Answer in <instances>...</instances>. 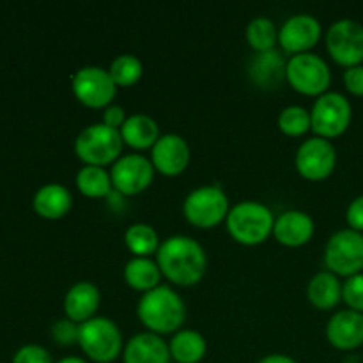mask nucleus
I'll return each instance as SVG.
<instances>
[{"label":"nucleus","mask_w":363,"mask_h":363,"mask_svg":"<svg viewBox=\"0 0 363 363\" xmlns=\"http://www.w3.org/2000/svg\"><path fill=\"white\" fill-rule=\"evenodd\" d=\"M162 275L177 286L190 287L202 280L208 269V255L195 238L174 234L162 241L156 252Z\"/></svg>","instance_id":"f257e3e1"},{"label":"nucleus","mask_w":363,"mask_h":363,"mask_svg":"<svg viewBox=\"0 0 363 363\" xmlns=\"http://www.w3.org/2000/svg\"><path fill=\"white\" fill-rule=\"evenodd\" d=\"M137 315L147 332L158 335L176 333L186 319V307L176 289L160 284L158 287L142 294L137 303Z\"/></svg>","instance_id":"f03ea898"},{"label":"nucleus","mask_w":363,"mask_h":363,"mask_svg":"<svg viewBox=\"0 0 363 363\" xmlns=\"http://www.w3.org/2000/svg\"><path fill=\"white\" fill-rule=\"evenodd\" d=\"M225 225L238 243L259 245L273 234L275 215L264 202L248 199L229 209Z\"/></svg>","instance_id":"7ed1b4c3"},{"label":"nucleus","mask_w":363,"mask_h":363,"mask_svg":"<svg viewBox=\"0 0 363 363\" xmlns=\"http://www.w3.org/2000/svg\"><path fill=\"white\" fill-rule=\"evenodd\" d=\"M78 346L92 362L110 363L123 354V333L116 321L94 315L78 326Z\"/></svg>","instance_id":"20e7f679"},{"label":"nucleus","mask_w":363,"mask_h":363,"mask_svg":"<svg viewBox=\"0 0 363 363\" xmlns=\"http://www.w3.org/2000/svg\"><path fill=\"white\" fill-rule=\"evenodd\" d=\"M123 147L121 131L103 123L89 124L74 138V152L85 165H113L123 156Z\"/></svg>","instance_id":"39448f33"},{"label":"nucleus","mask_w":363,"mask_h":363,"mask_svg":"<svg viewBox=\"0 0 363 363\" xmlns=\"http://www.w3.org/2000/svg\"><path fill=\"white\" fill-rule=\"evenodd\" d=\"M229 197L220 184H202L194 188L183 201V215L201 229L218 225L229 215Z\"/></svg>","instance_id":"423d86ee"},{"label":"nucleus","mask_w":363,"mask_h":363,"mask_svg":"<svg viewBox=\"0 0 363 363\" xmlns=\"http://www.w3.org/2000/svg\"><path fill=\"white\" fill-rule=\"evenodd\" d=\"M286 80L301 94L321 96L332 84V69L319 53H294L287 59Z\"/></svg>","instance_id":"0eeeda50"},{"label":"nucleus","mask_w":363,"mask_h":363,"mask_svg":"<svg viewBox=\"0 0 363 363\" xmlns=\"http://www.w3.org/2000/svg\"><path fill=\"white\" fill-rule=\"evenodd\" d=\"M353 117V106L350 99L337 91H326L318 96L312 105V131L318 137L335 138L350 128Z\"/></svg>","instance_id":"6e6552de"},{"label":"nucleus","mask_w":363,"mask_h":363,"mask_svg":"<svg viewBox=\"0 0 363 363\" xmlns=\"http://www.w3.org/2000/svg\"><path fill=\"white\" fill-rule=\"evenodd\" d=\"M325 264L335 275L353 277L363 269V233L340 229L330 236L325 247Z\"/></svg>","instance_id":"1a4fd4ad"},{"label":"nucleus","mask_w":363,"mask_h":363,"mask_svg":"<svg viewBox=\"0 0 363 363\" xmlns=\"http://www.w3.org/2000/svg\"><path fill=\"white\" fill-rule=\"evenodd\" d=\"M71 91L74 98L91 108H105L116 98L117 84L108 69L101 66H84L71 77Z\"/></svg>","instance_id":"9d476101"},{"label":"nucleus","mask_w":363,"mask_h":363,"mask_svg":"<svg viewBox=\"0 0 363 363\" xmlns=\"http://www.w3.org/2000/svg\"><path fill=\"white\" fill-rule=\"evenodd\" d=\"M326 48L333 60L351 67L363 62V25L351 18L333 21L326 30Z\"/></svg>","instance_id":"9b49d317"},{"label":"nucleus","mask_w":363,"mask_h":363,"mask_svg":"<svg viewBox=\"0 0 363 363\" xmlns=\"http://www.w3.org/2000/svg\"><path fill=\"white\" fill-rule=\"evenodd\" d=\"M298 172L311 181H321L333 172L337 165V149L328 138L311 137L301 142L294 155Z\"/></svg>","instance_id":"f8f14e48"},{"label":"nucleus","mask_w":363,"mask_h":363,"mask_svg":"<svg viewBox=\"0 0 363 363\" xmlns=\"http://www.w3.org/2000/svg\"><path fill=\"white\" fill-rule=\"evenodd\" d=\"M155 165L151 158L140 152H126L112 165V184L119 194L137 195L144 191L155 177Z\"/></svg>","instance_id":"ddd939ff"},{"label":"nucleus","mask_w":363,"mask_h":363,"mask_svg":"<svg viewBox=\"0 0 363 363\" xmlns=\"http://www.w3.org/2000/svg\"><path fill=\"white\" fill-rule=\"evenodd\" d=\"M321 21L308 13L291 14L282 27L279 28V43L286 52L303 53L311 52L312 46L318 45L321 39Z\"/></svg>","instance_id":"4468645a"},{"label":"nucleus","mask_w":363,"mask_h":363,"mask_svg":"<svg viewBox=\"0 0 363 363\" xmlns=\"http://www.w3.org/2000/svg\"><path fill=\"white\" fill-rule=\"evenodd\" d=\"M190 145L179 133L160 135L156 144L151 147L152 165L163 176H177L184 172L190 163Z\"/></svg>","instance_id":"2eb2a0df"},{"label":"nucleus","mask_w":363,"mask_h":363,"mask_svg":"<svg viewBox=\"0 0 363 363\" xmlns=\"http://www.w3.org/2000/svg\"><path fill=\"white\" fill-rule=\"evenodd\" d=\"M326 339L333 347L342 351L357 350L363 344V314L344 308L335 312L326 323Z\"/></svg>","instance_id":"dca6fc26"},{"label":"nucleus","mask_w":363,"mask_h":363,"mask_svg":"<svg viewBox=\"0 0 363 363\" xmlns=\"http://www.w3.org/2000/svg\"><path fill=\"white\" fill-rule=\"evenodd\" d=\"M170 358L169 342L152 332L135 333L123 350L124 363H169Z\"/></svg>","instance_id":"f3484780"},{"label":"nucleus","mask_w":363,"mask_h":363,"mask_svg":"<svg viewBox=\"0 0 363 363\" xmlns=\"http://www.w3.org/2000/svg\"><path fill=\"white\" fill-rule=\"evenodd\" d=\"M315 223L308 213L301 209H287L275 218L273 236L286 247H301L314 236Z\"/></svg>","instance_id":"a211bd4d"},{"label":"nucleus","mask_w":363,"mask_h":363,"mask_svg":"<svg viewBox=\"0 0 363 363\" xmlns=\"http://www.w3.org/2000/svg\"><path fill=\"white\" fill-rule=\"evenodd\" d=\"M99 301H101V293H99L98 286L89 280H80L67 289L66 296H64V312H66L67 319L82 325L87 319L94 318Z\"/></svg>","instance_id":"6ab92c4d"},{"label":"nucleus","mask_w":363,"mask_h":363,"mask_svg":"<svg viewBox=\"0 0 363 363\" xmlns=\"http://www.w3.org/2000/svg\"><path fill=\"white\" fill-rule=\"evenodd\" d=\"M287 60L277 48L268 52H257L250 60L248 74L252 82L262 89L279 87L280 82L286 80Z\"/></svg>","instance_id":"aec40b11"},{"label":"nucleus","mask_w":363,"mask_h":363,"mask_svg":"<svg viewBox=\"0 0 363 363\" xmlns=\"http://www.w3.org/2000/svg\"><path fill=\"white\" fill-rule=\"evenodd\" d=\"M35 213L43 218L55 220L69 213L73 206V195L69 188H66L60 183H46L34 194L32 199Z\"/></svg>","instance_id":"412c9836"},{"label":"nucleus","mask_w":363,"mask_h":363,"mask_svg":"<svg viewBox=\"0 0 363 363\" xmlns=\"http://www.w3.org/2000/svg\"><path fill=\"white\" fill-rule=\"evenodd\" d=\"M121 137L124 144L135 149H147L156 144L160 138V126L149 113L137 112L128 116L126 123L121 128Z\"/></svg>","instance_id":"4be33fe9"},{"label":"nucleus","mask_w":363,"mask_h":363,"mask_svg":"<svg viewBox=\"0 0 363 363\" xmlns=\"http://www.w3.org/2000/svg\"><path fill=\"white\" fill-rule=\"evenodd\" d=\"M307 298L314 307L323 311L335 307L342 298V282L339 280V275L330 269L315 273L307 284Z\"/></svg>","instance_id":"5701e85b"},{"label":"nucleus","mask_w":363,"mask_h":363,"mask_svg":"<svg viewBox=\"0 0 363 363\" xmlns=\"http://www.w3.org/2000/svg\"><path fill=\"white\" fill-rule=\"evenodd\" d=\"M169 350L177 363H199L208 353V342L197 330L181 328L169 340Z\"/></svg>","instance_id":"b1692460"},{"label":"nucleus","mask_w":363,"mask_h":363,"mask_svg":"<svg viewBox=\"0 0 363 363\" xmlns=\"http://www.w3.org/2000/svg\"><path fill=\"white\" fill-rule=\"evenodd\" d=\"M124 280L133 289L147 293L160 286L162 269L156 259L151 257H131L124 266Z\"/></svg>","instance_id":"393cba45"},{"label":"nucleus","mask_w":363,"mask_h":363,"mask_svg":"<svg viewBox=\"0 0 363 363\" xmlns=\"http://www.w3.org/2000/svg\"><path fill=\"white\" fill-rule=\"evenodd\" d=\"M124 245L135 257H149L158 252L162 241H160L155 227L144 222H137L131 223L124 233Z\"/></svg>","instance_id":"a878e982"},{"label":"nucleus","mask_w":363,"mask_h":363,"mask_svg":"<svg viewBox=\"0 0 363 363\" xmlns=\"http://www.w3.org/2000/svg\"><path fill=\"white\" fill-rule=\"evenodd\" d=\"M77 188L91 199L106 197L112 194V176L110 170L98 165H84L77 172Z\"/></svg>","instance_id":"bb28decb"},{"label":"nucleus","mask_w":363,"mask_h":363,"mask_svg":"<svg viewBox=\"0 0 363 363\" xmlns=\"http://www.w3.org/2000/svg\"><path fill=\"white\" fill-rule=\"evenodd\" d=\"M247 41L257 52H268L279 43V27L268 16H255L247 25Z\"/></svg>","instance_id":"cd10ccee"},{"label":"nucleus","mask_w":363,"mask_h":363,"mask_svg":"<svg viewBox=\"0 0 363 363\" xmlns=\"http://www.w3.org/2000/svg\"><path fill=\"white\" fill-rule=\"evenodd\" d=\"M108 73L117 87H128L140 80L142 73H144V64L135 53H119L110 62Z\"/></svg>","instance_id":"c85d7f7f"},{"label":"nucleus","mask_w":363,"mask_h":363,"mask_svg":"<svg viewBox=\"0 0 363 363\" xmlns=\"http://www.w3.org/2000/svg\"><path fill=\"white\" fill-rule=\"evenodd\" d=\"M277 123H279L282 133L289 135V137H300L312 130L311 110L301 105H287L286 108L280 110Z\"/></svg>","instance_id":"c756f323"},{"label":"nucleus","mask_w":363,"mask_h":363,"mask_svg":"<svg viewBox=\"0 0 363 363\" xmlns=\"http://www.w3.org/2000/svg\"><path fill=\"white\" fill-rule=\"evenodd\" d=\"M342 298L350 308L363 314V273L347 277L346 282H342Z\"/></svg>","instance_id":"7c9ffc66"},{"label":"nucleus","mask_w":363,"mask_h":363,"mask_svg":"<svg viewBox=\"0 0 363 363\" xmlns=\"http://www.w3.org/2000/svg\"><path fill=\"white\" fill-rule=\"evenodd\" d=\"M13 363H53L48 350L39 344H25L14 353Z\"/></svg>","instance_id":"2f4dec72"},{"label":"nucleus","mask_w":363,"mask_h":363,"mask_svg":"<svg viewBox=\"0 0 363 363\" xmlns=\"http://www.w3.org/2000/svg\"><path fill=\"white\" fill-rule=\"evenodd\" d=\"M78 323L71 321V319H59L55 325L52 326V335L57 342L60 344H73L78 342Z\"/></svg>","instance_id":"473e14b6"},{"label":"nucleus","mask_w":363,"mask_h":363,"mask_svg":"<svg viewBox=\"0 0 363 363\" xmlns=\"http://www.w3.org/2000/svg\"><path fill=\"white\" fill-rule=\"evenodd\" d=\"M344 84L346 89L354 96H363V64L346 67L344 71Z\"/></svg>","instance_id":"72a5a7b5"},{"label":"nucleus","mask_w":363,"mask_h":363,"mask_svg":"<svg viewBox=\"0 0 363 363\" xmlns=\"http://www.w3.org/2000/svg\"><path fill=\"white\" fill-rule=\"evenodd\" d=\"M128 116L126 112H124V108L121 105H117V103H110L108 106H105V110H103V124H106V126L110 128H116V130H121L123 128V124L126 123Z\"/></svg>","instance_id":"f704fd0d"},{"label":"nucleus","mask_w":363,"mask_h":363,"mask_svg":"<svg viewBox=\"0 0 363 363\" xmlns=\"http://www.w3.org/2000/svg\"><path fill=\"white\" fill-rule=\"evenodd\" d=\"M346 220L351 229L363 233V195H358L357 199L350 202L346 211Z\"/></svg>","instance_id":"c9c22d12"},{"label":"nucleus","mask_w":363,"mask_h":363,"mask_svg":"<svg viewBox=\"0 0 363 363\" xmlns=\"http://www.w3.org/2000/svg\"><path fill=\"white\" fill-rule=\"evenodd\" d=\"M257 363H298V362L294 360L293 357H289V354L272 353V354H266V357H262Z\"/></svg>","instance_id":"e433bc0d"},{"label":"nucleus","mask_w":363,"mask_h":363,"mask_svg":"<svg viewBox=\"0 0 363 363\" xmlns=\"http://www.w3.org/2000/svg\"><path fill=\"white\" fill-rule=\"evenodd\" d=\"M55 363H89V362L84 360V358H80V357H66V358H62V360H59Z\"/></svg>","instance_id":"4c0bfd02"}]
</instances>
